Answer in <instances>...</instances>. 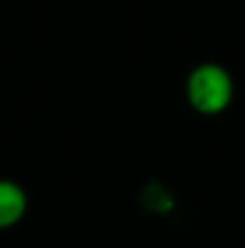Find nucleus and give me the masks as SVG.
<instances>
[{"instance_id":"2","label":"nucleus","mask_w":245,"mask_h":248,"mask_svg":"<svg viewBox=\"0 0 245 248\" xmlns=\"http://www.w3.org/2000/svg\"><path fill=\"white\" fill-rule=\"evenodd\" d=\"M29 210V195L27 190L12 181L0 178V232L17 227Z\"/></svg>"},{"instance_id":"1","label":"nucleus","mask_w":245,"mask_h":248,"mask_svg":"<svg viewBox=\"0 0 245 248\" xmlns=\"http://www.w3.org/2000/svg\"><path fill=\"white\" fill-rule=\"evenodd\" d=\"M236 96V82L226 65L207 61L195 65L185 78V99L200 116H221Z\"/></svg>"}]
</instances>
